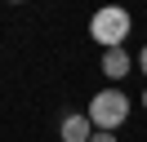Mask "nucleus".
<instances>
[{
    "label": "nucleus",
    "instance_id": "nucleus-1",
    "mask_svg": "<svg viewBox=\"0 0 147 142\" xmlns=\"http://www.w3.org/2000/svg\"><path fill=\"white\" fill-rule=\"evenodd\" d=\"M129 27H134V18H129L120 5H107V9H98V13L89 18V36L102 44V49H125Z\"/></svg>",
    "mask_w": 147,
    "mask_h": 142
},
{
    "label": "nucleus",
    "instance_id": "nucleus-2",
    "mask_svg": "<svg viewBox=\"0 0 147 142\" xmlns=\"http://www.w3.org/2000/svg\"><path fill=\"white\" fill-rule=\"evenodd\" d=\"M85 115H89V124L98 133H116L125 124V115H129V98L120 89H102V93H94V102H89Z\"/></svg>",
    "mask_w": 147,
    "mask_h": 142
},
{
    "label": "nucleus",
    "instance_id": "nucleus-3",
    "mask_svg": "<svg viewBox=\"0 0 147 142\" xmlns=\"http://www.w3.org/2000/svg\"><path fill=\"white\" fill-rule=\"evenodd\" d=\"M58 138H63V142H89V138H94V124H89V115H85V111L63 115V124H58Z\"/></svg>",
    "mask_w": 147,
    "mask_h": 142
},
{
    "label": "nucleus",
    "instance_id": "nucleus-4",
    "mask_svg": "<svg viewBox=\"0 0 147 142\" xmlns=\"http://www.w3.org/2000/svg\"><path fill=\"white\" fill-rule=\"evenodd\" d=\"M129 67H134V62H129L125 49H102V76H107V80H125Z\"/></svg>",
    "mask_w": 147,
    "mask_h": 142
},
{
    "label": "nucleus",
    "instance_id": "nucleus-5",
    "mask_svg": "<svg viewBox=\"0 0 147 142\" xmlns=\"http://www.w3.org/2000/svg\"><path fill=\"white\" fill-rule=\"evenodd\" d=\"M89 142H116V133H94Z\"/></svg>",
    "mask_w": 147,
    "mask_h": 142
},
{
    "label": "nucleus",
    "instance_id": "nucleus-6",
    "mask_svg": "<svg viewBox=\"0 0 147 142\" xmlns=\"http://www.w3.org/2000/svg\"><path fill=\"white\" fill-rule=\"evenodd\" d=\"M138 71L147 76V44H143V53H138Z\"/></svg>",
    "mask_w": 147,
    "mask_h": 142
},
{
    "label": "nucleus",
    "instance_id": "nucleus-7",
    "mask_svg": "<svg viewBox=\"0 0 147 142\" xmlns=\"http://www.w3.org/2000/svg\"><path fill=\"white\" fill-rule=\"evenodd\" d=\"M143 107H147V89H143Z\"/></svg>",
    "mask_w": 147,
    "mask_h": 142
}]
</instances>
